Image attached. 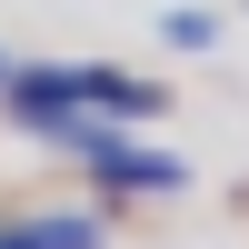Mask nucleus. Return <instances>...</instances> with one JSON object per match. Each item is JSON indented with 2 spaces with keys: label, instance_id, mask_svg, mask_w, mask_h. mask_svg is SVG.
<instances>
[{
  "label": "nucleus",
  "instance_id": "1",
  "mask_svg": "<svg viewBox=\"0 0 249 249\" xmlns=\"http://www.w3.org/2000/svg\"><path fill=\"white\" fill-rule=\"evenodd\" d=\"M50 140H60V150H80V160H90L100 179H110V190H179V179H190V170H179L170 150H140V140H120L110 120H90V110H70V120H60Z\"/></svg>",
  "mask_w": 249,
  "mask_h": 249
},
{
  "label": "nucleus",
  "instance_id": "2",
  "mask_svg": "<svg viewBox=\"0 0 249 249\" xmlns=\"http://www.w3.org/2000/svg\"><path fill=\"white\" fill-rule=\"evenodd\" d=\"M80 110L110 120V130H140V120L170 110V90L160 80H130V70H100V60H80Z\"/></svg>",
  "mask_w": 249,
  "mask_h": 249
},
{
  "label": "nucleus",
  "instance_id": "3",
  "mask_svg": "<svg viewBox=\"0 0 249 249\" xmlns=\"http://www.w3.org/2000/svg\"><path fill=\"white\" fill-rule=\"evenodd\" d=\"M0 110H10L20 130H60V120L80 110V70H10L0 80Z\"/></svg>",
  "mask_w": 249,
  "mask_h": 249
},
{
  "label": "nucleus",
  "instance_id": "4",
  "mask_svg": "<svg viewBox=\"0 0 249 249\" xmlns=\"http://www.w3.org/2000/svg\"><path fill=\"white\" fill-rule=\"evenodd\" d=\"M0 249H100L90 210H40V219H0Z\"/></svg>",
  "mask_w": 249,
  "mask_h": 249
},
{
  "label": "nucleus",
  "instance_id": "5",
  "mask_svg": "<svg viewBox=\"0 0 249 249\" xmlns=\"http://www.w3.org/2000/svg\"><path fill=\"white\" fill-rule=\"evenodd\" d=\"M160 30H170V50H210V40H219V20H210V10H170Z\"/></svg>",
  "mask_w": 249,
  "mask_h": 249
},
{
  "label": "nucleus",
  "instance_id": "6",
  "mask_svg": "<svg viewBox=\"0 0 249 249\" xmlns=\"http://www.w3.org/2000/svg\"><path fill=\"white\" fill-rule=\"evenodd\" d=\"M0 80H10V60H0Z\"/></svg>",
  "mask_w": 249,
  "mask_h": 249
}]
</instances>
